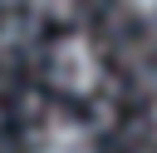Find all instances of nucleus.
Returning a JSON list of instances; mask_svg holds the SVG:
<instances>
[{
    "label": "nucleus",
    "instance_id": "nucleus-1",
    "mask_svg": "<svg viewBox=\"0 0 157 153\" xmlns=\"http://www.w3.org/2000/svg\"><path fill=\"white\" fill-rule=\"evenodd\" d=\"M103 64H98V49L88 44V35H64L49 54V79L64 89V94H88L98 84Z\"/></svg>",
    "mask_w": 157,
    "mask_h": 153
},
{
    "label": "nucleus",
    "instance_id": "nucleus-2",
    "mask_svg": "<svg viewBox=\"0 0 157 153\" xmlns=\"http://www.w3.org/2000/svg\"><path fill=\"white\" fill-rule=\"evenodd\" d=\"M34 153H98V148H93V133H88L78 118L54 114V118L39 123V133H34Z\"/></svg>",
    "mask_w": 157,
    "mask_h": 153
},
{
    "label": "nucleus",
    "instance_id": "nucleus-3",
    "mask_svg": "<svg viewBox=\"0 0 157 153\" xmlns=\"http://www.w3.org/2000/svg\"><path fill=\"white\" fill-rule=\"evenodd\" d=\"M34 10H44V15H64V10H74V0H29Z\"/></svg>",
    "mask_w": 157,
    "mask_h": 153
},
{
    "label": "nucleus",
    "instance_id": "nucleus-4",
    "mask_svg": "<svg viewBox=\"0 0 157 153\" xmlns=\"http://www.w3.org/2000/svg\"><path fill=\"white\" fill-rule=\"evenodd\" d=\"M132 10H157V0H128Z\"/></svg>",
    "mask_w": 157,
    "mask_h": 153
}]
</instances>
